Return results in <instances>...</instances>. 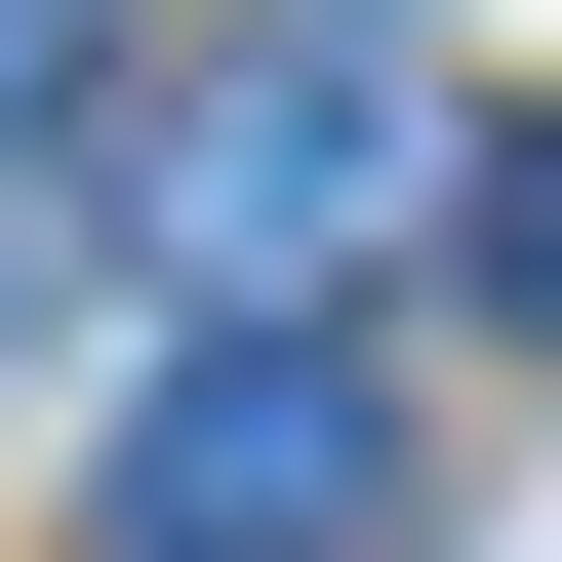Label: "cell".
<instances>
[{"instance_id":"cell-1","label":"cell","mask_w":562,"mask_h":562,"mask_svg":"<svg viewBox=\"0 0 562 562\" xmlns=\"http://www.w3.org/2000/svg\"><path fill=\"white\" fill-rule=\"evenodd\" d=\"M402 201H442V81H402L362 0H322V41H241V81L161 121V201H121V241H161L201 322H322V281L402 241Z\"/></svg>"},{"instance_id":"cell-2","label":"cell","mask_w":562,"mask_h":562,"mask_svg":"<svg viewBox=\"0 0 562 562\" xmlns=\"http://www.w3.org/2000/svg\"><path fill=\"white\" fill-rule=\"evenodd\" d=\"M121 562H402V402L322 362V322H201V362L121 402Z\"/></svg>"},{"instance_id":"cell-3","label":"cell","mask_w":562,"mask_h":562,"mask_svg":"<svg viewBox=\"0 0 562 562\" xmlns=\"http://www.w3.org/2000/svg\"><path fill=\"white\" fill-rule=\"evenodd\" d=\"M482 281H522V322H562V121H522V161H482Z\"/></svg>"},{"instance_id":"cell-4","label":"cell","mask_w":562,"mask_h":562,"mask_svg":"<svg viewBox=\"0 0 562 562\" xmlns=\"http://www.w3.org/2000/svg\"><path fill=\"white\" fill-rule=\"evenodd\" d=\"M41 81H81V0H0V121H41Z\"/></svg>"}]
</instances>
